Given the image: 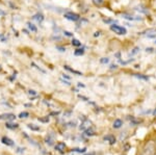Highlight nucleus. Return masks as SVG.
Here are the masks:
<instances>
[{
    "label": "nucleus",
    "mask_w": 156,
    "mask_h": 155,
    "mask_svg": "<svg viewBox=\"0 0 156 155\" xmlns=\"http://www.w3.org/2000/svg\"><path fill=\"white\" fill-rule=\"evenodd\" d=\"M144 155H156V144L151 141L146 144L144 148Z\"/></svg>",
    "instance_id": "obj_1"
},
{
    "label": "nucleus",
    "mask_w": 156,
    "mask_h": 155,
    "mask_svg": "<svg viewBox=\"0 0 156 155\" xmlns=\"http://www.w3.org/2000/svg\"><path fill=\"white\" fill-rule=\"evenodd\" d=\"M110 29H112V30L114 31L115 33L120 34V36H124V34H126V32H127L126 28L120 26V25H115V24L110 25Z\"/></svg>",
    "instance_id": "obj_2"
},
{
    "label": "nucleus",
    "mask_w": 156,
    "mask_h": 155,
    "mask_svg": "<svg viewBox=\"0 0 156 155\" xmlns=\"http://www.w3.org/2000/svg\"><path fill=\"white\" fill-rule=\"evenodd\" d=\"M65 18L68 20H71V21H77V20H79V15L72 12H68L65 14Z\"/></svg>",
    "instance_id": "obj_3"
},
{
    "label": "nucleus",
    "mask_w": 156,
    "mask_h": 155,
    "mask_svg": "<svg viewBox=\"0 0 156 155\" xmlns=\"http://www.w3.org/2000/svg\"><path fill=\"white\" fill-rule=\"evenodd\" d=\"M45 142H46V144L47 145H49V146H52V145L54 144V142H55V136H54V134L52 133H48L47 134V136H46V139H45Z\"/></svg>",
    "instance_id": "obj_4"
},
{
    "label": "nucleus",
    "mask_w": 156,
    "mask_h": 155,
    "mask_svg": "<svg viewBox=\"0 0 156 155\" xmlns=\"http://www.w3.org/2000/svg\"><path fill=\"white\" fill-rule=\"evenodd\" d=\"M90 127H92V123L89 121V120H84L83 122L81 123V125H80V130H82V131H84V130H87V129H89Z\"/></svg>",
    "instance_id": "obj_5"
},
{
    "label": "nucleus",
    "mask_w": 156,
    "mask_h": 155,
    "mask_svg": "<svg viewBox=\"0 0 156 155\" xmlns=\"http://www.w3.org/2000/svg\"><path fill=\"white\" fill-rule=\"evenodd\" d=\"M16 118L14 114H0V120H6V121H9V120H14Z\"/></svg>",
    "instance_id": "obj_6"
},
{
    "label": "nucleus",
    "mask_w": 156,
    "mask_h": 155,
    "mask_svg": "<svg viewBox=\"0 0 156 155\" xmlns=\"http://www.w3.org/2000/svg\"><path fill=\"white\" fill-rule=\"evenodd\" d=\"M1 142H2V144L6 145V146H14V145H15L14 141L9 139V137H7V136H3V137H2Z\"/></svg>",
    "instance_id": "obj_7"
},
{
    "label": "nucleus",
    "mask_w": 156,
    "mask_h": 155,
    "mask_svg": "<svg viewBox=\"0 0 156 155\" xmlns=\"http://www.w3.org/2000/svg\"><path fill=\"white\" fill-rule=\"evenodd\" d=\"M104 141L108 142L110 145H114L115 143V137L114 136H112V134H109V136H104Z\"/></svg>",
    "instance_id": "obj_8"
},
{
    "label": "nucleus",
    "mask_w": 156,
    "mask_h": 155,
    "mask_svg": "<svg viewBox=\"0 0 156 155\" xmlns=\"http://www.w3.org/2000/svg\"><path fill=\"white\" fill-rule=\"evenodd\" d=\"M66 149V144L65 143H57L55 145V150H57L58 152H62Z\"/></svg>",
    "instance_id": "obj_9"
},
{
    "label": "nucleus",
    "mask_w": 156,
    "mask_h": 155,
    "mask_svg": "<svg viewBox=\"0 0 156 155\" xmlns=\"http://www.w3.org/2000/svg\"><path fill=\"white\" fill-rule=\"evenodd\" d=\"M122 125H123V122H122V120H120V119H117L114 122V125H112V127L115 129H119L122 127Z\"/></svg>",
    "instance_id": "obj_10"
},
{
    "label": "nucleus",
    "mask_w": 156,
    "mask_h": 155,
    "mask_svg": "<svg viewBox=\"0 0 156 155\" xmlns=\"http://www.w3.org/2000/svg\"><path fill=\"white\" fill-rule=\"evenodd\" d=\"M32 19L34 20H36L37 22H39V23H41V22L44 20V16H43V14H37V15H34V17H32Z\"/></svg>",
    "instance_id": "obj_11"
},
{
    "label": "nucleus",
    "mask_w": 156,
    "mask_h": 155,
    "mask_svg": "<svg viewBox=\"0 0 156 155\" xmlns=\"http://www.w3.org/2000/svg\"><path fill=\"white\" fill-rule=\"evenodd\" d=\"M65 69H66V70H68V71H70V72H72V73H74V74L78 75V76H81V75H82V73H81V72H79V71H76V70H74V69L70 68V67H68V66H65Z\"/></svg>",
    "instance_id": "obj_12"
},
{
    "label": "nucleus",
    "mask_w": 156,
    "mask_h": 155,
    "mask_svg": "<svg viewBox=\"0 0 156 155\" xmlns=\"http://www.w3.org/2000/svg\"><path fill=\"white\" fill-rule=\"evenodd\" d=\"M122 17L123 18H125V19H128V20H131V21H134V20H142L140 18H135V17H133V16H130V15H127V14H123L122 15Z\"/></svg>",
    "instance_id": "obj_13"
},
{
    "label": "nucleus",
    "mask_w": 156,
    "mask_h": 155,
    "mask_svg": "<svg viewBox=\"0 0 156 155\" xmlns=\"http://www.w3.org/2000/svg\"><path fill=\"white\" fill-rule=\"evenodd\" d=\"M84 132H85V136H95V130L92 128V127H90L89 129L84 130Z\"/></svg>",
    "instance_id": "obj_14"
},
{
    "label": "nucleus",
    "mask_w": 156,
    "mask_h": 155,
    "mask_svg": "<svg viewBox=\"0 0 156 155\" xmlns=\"http://www.w3.org/2000/svg\"><path fill=\"white\" fill-rule=\"evenodd\" d=\"M27 127H28L30 130H32V131H39L40 130V127L37 126L36 124H28L27 125Z\"/></svg>",
    "instance_id": "obj_15"
},
{
    "label": "nucleus",
    "mask_w": 156,
    "mask_h": 155,
    "mask_svg": "<svg viewBox=\"0 0 156 155\" xmlns=\"http://www.w3.org/2000/svg\"><path fill=\"white\" fill-rule=\"evenodd\" d=\"M18 126L19 125L16 123H6V125H5V127L9 129H16V128H18Z\"/></svg>",
    "instance_id": "obj_16"
},
{
    "label": "nucleus",
    "mask_w": 156,
    "mask_h": 155,
    "mask_svg": "<svg viewBox=\"0 0 156 155\" xmlns=\"http://www.w3.org/2000/svg\"><path fill=\"white\" fill-rule=\"evenodd\" d=\"M27 25H28V28H29L31 31H34V32H37V27L34 26V25L32 24V23H30V22H28V23H27Z\"/></svg>",
    "instance_id": "obj_17"
},
{
    "label": "nucleus",
    "mask_w": 156,
    "mask_h": 155,
    "mask_svg": "<svg viewBox=\"0 0 156 155\" xmlns=\"http://www.w3.org/2000/svg\"><path fill=\"white\" fill-rule=\"evenodd\" d=\"M49 117L47 116V117H44V118H39V121L40 122H42V123H48L49 122Z\"/></svg>",
    "instance_id": "obj_18"
},
{
    "label": "nucleus",
    "mask_w": 156,
    "mask_h": 155,
    "mask_svg": "<svg viewBox=\"0 0 156 155\" xmlns=\"http://www.w3.org/2000/svg\"><path fill=\"white\" fill-rule=\"evenodd\" d=\"M74 53H75V55H82V54L84 53V50L82 49V48L81 49H77L76 51L74 52Z\"/></svg>",
    "instance_id": "obj_19"
},
{
    "label": "nucleus",
    "mask_w": 156,
    "mask_h": 155,
    "mask_svg": "<svg viewBox=\"0 0 156 155\" xmlns=\"http://www.w3.org/2000/svg\"><path fill=\"white\" fill-rule=\"evenodd\" d=\"M72 45H74V46H76V47H79L80 45H81V43H80L78 40H76V39H73L72 40Z\"/></svg>",
    "instance_id": "obj_20"
},
{
    "label": "nucleus",
    "mask_w": 156,
    "mask_h": 155,
    "mask_svg": "<svg viewBox=\"0 0 156 155\" xmlns=\"http://www.w3.org/2000/svg\"><path fill=\"white\" fill-rule=\"evenodd\" d=\"M29 116V114L27 111H23V112H21V114H19V118H21V119H23V118H27V117Z\"/></svg>",
    "instance_id": "obj_21"
},
{
    "label": "nucleus",
    "mask_w": 156,
    "mask_h": 155,
    "mask_svg": "<svg viewBox=\"0 0 156 155\" xmlns=\"http://www.w3.org/2000/svg\"><path fill=\"white\" fill-rule=\"evenodd\" d=\"M85 150H87L85 148H82V149H77V148H76V149H73L72 151H73V152H77V153H84Z\"/></svg>",
    "instance_id": "obj_22"
},
{
    "label": "nucleus",
    "mask_w": 156,
    "mask_h": 155,
    "mask_svg": "<svg viewBox=\"0 0 156 155\" xmlns=\"http://www.w3.org/2000/svg\"><path fill=\"white\" fill-rule=\"evenodd\" d=\"M134 76H135V77H137V78L144 79V80H148V79H149L147 76H143V75H140V74H134Z\"/></svg>",
    "instance_id": "obj_23"
},
{
    "label": "nucleus",
    "mask_w": 156,
    "mask_h": 155,
    "mask_svg": "<svg viewBox=\"0 0 156 155\" xmlns=\"http://www.w3.org/2000/svg\"><path fill=\"white\" fill-rule=\"evenodd\" d=\"M93 2H94L95 5L100 6V5H101V4L103 3V0H93Z\"/></svg>",
    "instance_id": "obj_24"
},
{
    "label": "nucleus",
    "mask_w": 156,
    "mask_h": 155,
    "mask_svg": "<svg viewBox=\"0 0 156 155\" xmlns=\"http://www.w3.org/2000/svg\"><path fill=\"white\" fill-rule=\"evenodd\" d=\"M108 62H109V58H107V57H103V58L100 59V62H101V64H107Z\"/></svg>",
    "instance_id": "obj_25"
},
{
    "label": "nucleus",
    "mask_w": 156,
    "mask_h": 155,
    "mask_svg": "<svg viewBox=\"0 0 156 155\" xmlns=\"http://www.w3.org/2000/svg\"><path fill=\"white\" fill-rule=\"evenodd\" d=\"M138 51H140V48H138V47H135V48L133 49V51L131 52V55H134V54H136Z\"/></svg>",
    "instance_id": "obj_26"
},
{
    "label": "nucleus",
    "mask_w": 156,
    "mask_h": 155,
    "mask_svg": "<svg viewBox=\"0 0 156 155\" xmlns=\"http://www.w3.org/2000/svg\"><path fill=\"white\" fill-rule=\"evenodd\" d=\"M32 66H34V67H36V68H37V70H40V71H41V72H42V73H46V72H45V71H44V70H43V69H41V68H40V67H37V65H36V64H32Z\"/></svg>",
    "instance_id": "obj_27"
},
{
    "label": "nucleus",
    "mask_w": 156,
    "mask_h": 155,
    "mask_svg": "<svg viewBox=\"0 0 156 155\" xmlns=\"http://www.w3.org/2000/svg\"><path fill=\"white\" fill-rule=\"evenodd\" d=\"M28 94L29 95H34V96H36L37 95V92L34 91V90H30V91H28Z\"/></svg>",
    "instance_id": "obj_28"
},
{
    "label": "nucleus",
    "mask_w": 156,
    "mask_h": 155,
    "mask_svg": "<svg viewBox=\"0 0 156 155\" xmlns=\"http://www.w3.org/2000/svg\"><path fill=\"white\" fill-rule=\"evenodd\" d=\"M56 48H57V49H59V51H62V52L66 51V49H65V48H62V47H58V46H57Z\"/></svg>",
    "instance_id": "obj_29"
},
{
    "label": "nucleus",
    "mask_w": 156,
    "mask_h": 155,
    "mask_svg": "<svg viewBox=\"0 0 156 155\" xmlns=\"http://www.w3.org/2000/svg\"><path fill=\"white\" fill-rule=\"evenodd\" d=\"M65 33H66V36H68V37H72L73 36L71 32H69V31H65Z\"/></svg>",
    "instance_id": "obj_30"
},
{
    "label": "nucleus",
    "mask_w": 156,
    "mask_h": 155,
    "mask_svg": "<svg viewBox=\"0 0 156 155\" xmlns=\"http://www.w3.org/2000/svg\"><path fill=\"white\" fill-rule=\"evenodd\" d=\"M104 22H105V23H110V22H112V20H104Z\"/></svg>",
    "instance_id": "obj_31"
},
{
    "label": "nucleus",
    "mask_w": 156,
    "mask_h": 155,
    "mask_svg": "<svg viewBox=\"0 0 156 155\" xmlns=\"http://www.w3.org/2000/svg\"><path fill=\"white\" fill-rule=\"evenodd\" d=\"M152 50H153L152 48H147V49H146V51H147V52H148V51L151 52V51H152Z\"/></svg>",
    "instance_id": "obj_32"
},
{
    "label": "nucleus",
    "mask_w": 156,
    "mask_h": 155,
    "mask_svg": "<svg viewBox=\"0 0 156 155\" xmlns=\"http://www.w3.org/2000/svg\"><path fill=\"white\" fill-rule=\"evenodd\" d=\"M112 69H117V66L115 65H112Z\"/></svg>",
    "instance_id": "obj_33"
},
{
    "label": "nucleus",
    "mask_w": 156,
    "mask_h": 155,
    "mask_svg": "<svg viewBox=\"0 0 156 155\" xmlns=\"http://www.w3.org/2000/svg\"><path fill=\"white\" fill-rule=\"evenodd\" d=\"M87 155H95V153H90V154H87Z\"/></svg>",
    "instance_id": "obj_34"
},
{
    "label": "nucleus",
    "mask_w": 156,
    "mask_h": 155,
    "mask_svg": "<svg viewBox=\"0 0 156 155\" xmlns=\"http://www.w3.org/2000/svg\"><path fill=\"white\" fill-rule=\"evenodd\" d=\"M154 114H156V109H155V111H154Z\"/></svg>",
    "instance_id": "obj_35"
},
{
    "label": "nucleus",
    "mask_w": 156,
    "mask_h": 155,
    "mask_svg": "<svg viewBox=\"0 0 156 155\" xmlns=\"http://www.w3.org/2000/svg\"><path fill=\"white\" fill-rule=\"evenodd\" d=\"M155 144H156V142H155Z\"/></svg>",
    "instance_id": "obj_36"
},
{
    "label": "nucleus",
    "mask_w": 156,
    "mask_h": 155,
    "mask_svg": "<svg viewBox=\"0 0 156 155\" xmlns=\"http://www.w3.org/2000/svg\"><path fill=\"white\" fill-rule=\"evenodd\" d=\"M155 43H156V42H155Z\"/></svg>",
    "instance_id": "obj_37"
}]
</instances>
